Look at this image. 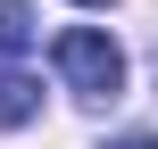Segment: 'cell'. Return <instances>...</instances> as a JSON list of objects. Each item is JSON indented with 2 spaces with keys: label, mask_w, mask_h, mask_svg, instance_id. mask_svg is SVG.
Masks as SVG:
<instances>
[{
  "label": "cell",
  "mask_w": 158,
  "mask_h": 149,
  "mask_svg": "<svg viewBox=\"0 0 158 149\" xmlns=\"http://www.w3.org/2000/svg\"><path fill=\"white\" fill-rule=\"evenodd\" d=\"M58 75H67V91L75 100H117L125 91V50L100 33V25H75V33H58Z\"/></svg>",
  "instance_id": "6da1fadb"
},
{
  "label": "cell",
  "mask_w": 158,
  "mask_h": 149,
  "mask_svg": "<svg viewBox=\"0 0 158 149\" xmlns=\"http://www.w3.org/2000/svg\"><path fill=\"white\" fill-rule=\"evenodd\" d=\"M42 116V83L25 75V66H0V133H17V124H33Z\"/></svg>",
  "instance_id": "7a4b0ae2"
},
{
  "label": "cell",
  "mask_w": 158,
  "mask_h": 149,
  "mask_svg": "<svg viewBox=\"0 0 158 149\" xmlns=\"http://www.w3.org/2000/svg\"><path fill=\"white\" fill-rule=\"evenodd\" d=\"M42 41V25H33V8L25 0H0V58H25Z\"/></svg>",
  "instance_id": "3957f363"
},
{
  "label": "cell",
  "mask_w": 158,
  "mask_h": 149,
  "mask_svg": "<svg viewBox=\"0 0 158 149\" xmlns=\"http://www.w3.org/2000/svg\"><path fill=\"white\" fill-rule=\"evenodd\" d=\"M108 149H158V141H150V133H125V141H108Z\"/></svg>",
  "instance_id": "277c9868"
},
{
  "label": "cell",
  "mask_w": 158,
  "mask_h": 149,
  "mask_svg": "<svg viewBox=\"0 0 158 149\" xmlns=\"http://www.w3.org/2000/svg\"><path fill=\"white\" fill-rule=\"evenodd\" d=\"M83 8H108V0H83Z\"/></svg>",
  "instance_id": "5b68a950"
}]
</instances>
